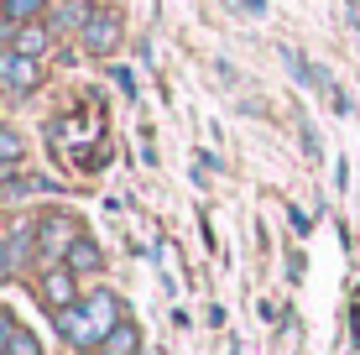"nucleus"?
Wrapping results in <instances>:
<instances>
[{"label":"nucleus","mask_w":360,"mask_h":355,"mask_svg":"<svg viewBox=\"0 0 360 355\" xmlns=\"http://www.w3.org/2000/svg\"><path fill=\"white\" fill-rule=\"evenodd\" d=\"M63 266L79 277V283H89V277L105 272V251L94 246V235H79V240H73V251L63 256Z\"/></svg>","instance_id":"10"},{"label":"nucleus","mask_w":360,"mask_h":355,"mask_svg":"<svg viewBox=\"0 0 360 355\" xmlns=\"http://www.w3.org/2000/svg\"><path fill=\"white\" fill-rule=\"evenodd\" d=\"M6 355H42V350H37V335H32V329H16V340H11Z\"/></svg>","instance_id":"16"},{"label":"nucleus","mask_w":360,"mask_h":355,"mask_svg":"<svg viewBox=\"0 0 360 355\" xmlns=\"http://www.w3.org/2000/svg\"><path fill=\"white\" fill-rule=\"evenodd\" d=\"M0 235H6V251H11L16 277H21V272H37V219L6 214V219H0Z\"/></svg>","instance_id":"3"},{"label":"nucleus","mask_w":360,"mask_h":355,"mask_svg":"<svg viewBox=\"0 0 360 355\" xmlns=\"http://www.w3.org/2000/svg\"><path fill=\"white\" fill-rule=\"evenodd\" d=\"M99 350H105V355H141V329H136L131 319H120L105 335V345H99Z\"/></svg>","instance_id":"12"},{"label":"nucleus","mask_w":360,"mask_h":355,"mask_svg":"<svg viewBox=\"0 0 360 355\" xmlns=\"http://www.w3.org/2000/svg\"><path fill=\"white\" fill-rule=\"evenodd\" d=\"M0 162H11V167L27 162V136L16 126H6V120H0Z\"/></svg>","instance_id":"14"},{"label":"nucleus","mask_w":360,"mask_h":355,"mask_svg":"<svg viewBox=\"0 0 360 355\" xmlns=\"http://www.w3.org/2000/svg\"><path fill=\"white\" fill-rule=\"evenodd\" d=\"M42 79H47L42 58H27V53L0 47V89H6V94H16V100H21V94H37Z\"/></svg>","instance_id":"2"},{"label":"nucleus","mask_w":360,"mask_h":355,"mask_svg":"<svg viewBox=\"0 0 360 355\" xmlns=\"http://www.w3.org/2000/svg\"><path fill=\"white\" fill-rule=\"evenodd\" d=\"M84 314H89V324H94L99 345H105V335H110V329H115L120 319H126V309H120V298H115V292H105V288H94L89 298H84Z\"/></svg>","instance_id":"8"},{"label":"nucleus","mask_w":360,"mask_h":355,"mask_svg":"<svg viewBox=\"0 0 360 355\" xmlns=\"http://www.w3.org/2000/svg\"><path fill=\"white\" fill-rule=\"evenodd\" d=\"M53 0H0V16L6 21H47Z\"/></svg>","instance_id":"13"},{"label":"nucleus","mask_w":360,"mask_h":355,"mask_svg":"<svg viewBox=\"0 0 360 355\" xmlns=\"http://www.w3.org/2000/svg\"><path fill=\"white\" fill-rule=\"evenodd\" d=\"M53 27H47V21H16V27H11V53H27V58H47L53 53Z\"/></svg>","instance_id":"6"},{"label":"nucleus","mask_w":360,"mask_h":355,"mask_svg":"<svg viewBox=\"0 0 360 355\" xmlns=\"http://www.w3.org/2000/svg\"><path fill=\"white\" fill-rule=\"evenodd\" d=\"M32 193H58V183L53 178H32V173H16L11 183H0V199L6 204H27Z\"/></svg>","instance_id":"11"},{"label":"nucleus","mask_w":360,"mask_h":355,"mask_svg":"<svg viewBox=\"0 0 360 355\" xmlns=\"http://www.w3.org/2000/svg\"><path fill=\"white\" fill-rule=\"evenodd\" d=\"M79 47L89 58H110L120 47V16L115 11H105V6H94V16H89V27L79 32Z\"/></svg>","instance_id":"5"},{"label":"nucleus","mask_w":360,"mask_h":355,"mask_svg":"<svg viewBox=\"0 0 360 355\" xmlns=\"http://www.w3.org/2000/svg\"><path fill=\"white\" fill-rule=\"evenodd\" d=\"M94 6L89 0H53V11H47V27H53L58 37H79L84 27H89Z\"/></svg>","instance_id":"9"},{"label":"nucleus","mask_w":360,"mask_h":355,"mask_svg":"<svg viewBox=\"0 0 360 355\" xmlns=\"http://www.w3.org/2000/svg\"><path fill=\"white\" fill-rule=\"evenodd\" d=\"M16 329H21V324H16V314H11L6 303H0V355L11 350V340H16Z\"/></svg>","instance_id":"15"},{"label":"nucleus","mask_w":360,"mask_h":355,"mask_svg":"<svg viewBox=\"0 0 360 355\" xmlns=\"http://www.w3.org/2000/svg\"><path fill=\"white\" fill-rule=\"evenodd\" d=\"M0 105H6V89H0Z\"/></svg>","instance_id":"19"},{"label":"nucleus","mask_w":360,"mask_h":355,"mask_svg":"<svg viewBox=\"0 0 360 355\" xmlns=\"http://www.w3.org/2000/svg\"><path fill=\"white\" fill-rule=\"evenodd\" d=\"M73 355H105V350H73Z\"/></svg>","instance_id":"18"},{"label":"nucleus","mask_w":360,"mask_h":355,"mask_svg":"<svg viewBox=\"0 0 360 355\" xmlns=\"http://www.w3.org/2000/svg\"><path fill=\"white\" fill-rule=\"evenodd\" d=\"M53 324H58V335H63V345H68V350H94V345H99V335H94L89 314H84V303H79V309L53 314Z\"/></svg>","instance_id":"7"},{"label":"nucleus","mask_w":360,"mask_h":355,"mask_svg":"<svg viewBox=\"0 0 360 355\" xmlns=\"http://www.w3.org/2000/svg\"><path fill=\"white\" fill-rule=\"evenodd\" d=\"M37 298L53 314H63V309H79L84 292H79V277H73L68 266H47V272H37Z\"/></svg>","instance_id":"4"},{"label":"nucleus","mask_w":360,"mask_h":355,"mask_svg":"<svg viewBox=\"0 0 360 355\" xmlns=\"http://www.w3.org/2000/svg\"><path fill=\"white\" fill-rule=\"evenodd\" d=\"M84 235L79 214L73 209H47L37 214V272H47V266H63V256L73 251V240Z\"/></svg>","instance_id":"1"},{"label":"nucleus","mask_w":360,"mask_h":355,"mask_svg":"<svg viewBox=\"0 0 360 355\" xmlns=\"http://www.w3.org/2000/svg\"><path fill=\"white\" fill-rule=\"evenodd\" d=\"M16 277V266H11V251H6V235H0V283H11Z\"/></svg>","instance_id":"17"}]
</instances>
